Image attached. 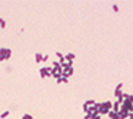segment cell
Masks as SVG:
<instances>
[{
  "mask_svg": "<svg viewBox=\"0 0 133 119\" xmlns=\"http://www.w3.org/2000/svg\"><path fill=\"white\" fill-rule=\"evenodd\" d=\"M122 109L123 111H128V112H130V111H133V102H130V101H123L122 102Z\"/></svg>",
  "mask_w": 133,
  "mask_h": 119,
  "instance_id": "7a4b0ae2",
  "label": "cell"
},
{
  "mask_svg": "<svg viewBox=\"0 0 133 119\" xmlns=\"http://www.w3.org/2000/svg\"><path fill=\"white\" fill-rule=\"evenodd\" d=\"M0 60H4V59H3V57H1V55H0Z\"/></svg>",
  "mask_w": 133,
  "mask_h": 119,
  "instance_id": "8fae6325",
  "label": "cell"
},
{
  "mask_svg": "<svg viewBox=\"0 0 133 119\" xmlns=\"http://www.w3.org/2000/svg\"><path fill=\"white\" fill-rule=\"evenodd\" d=\"M112 7H113V10H115V11H119V6H117V4H113Z\"/></svg>",
  "mask_w": 133,
  "mask_h": 119,
  "instance_id": "30bf717a",
  "label": "cell"
},
{
  "mask_svg": "<svg viewBox=\"0 0 133 119\" xmlns=\"http://www.w3.org/2000/svg\"><path fill=\"white\" fill-rule=\"evenodd\" d=\"M109 116H110V119H119V113L110 109V111H109Z\"/></svg>",
  "mask_w": 133,
  "mask_h": 119,
  "instance_id": "5b68a950",
  "label": "cell"
},
{
  "mask_svg": "<svg viewBox=\"0 0 133 119\" xmlns=\"http://www.w3.org/2000/svg\"><path fill=\"white\" fill-rule=\"evenodd\" d=\"M21 119H33V116H32V115H29V113H26V115H23V116H21Z\"/></svg>",
  "mask_w": 133,
  "mask_h": 119,
  "instance_id": "9c48e42d",
  "label": "cell"
},
{
  "mask_svg": "<svg viewBox=\"0 0 133 119\" xmlns=\"http://www.w3.org/2000/svg\"><path fill=\"white\" fill-rule=\"evenodd\" d=\"M34 62H37V63L43 62V55H42V53H36V55H34Z\"/></svg>",
  "mask_w": 133,
  "mask_h": 119,
  "instance_id": "277c9868",
  "label": "cell"
},
{
  "mask_svg": "<svg viewBox=\"0 0 133 119\" xmlns=\"http://www.w3.org/2000/svg\"><path fill=\"white\" fill-rule=\"evenodd\" d=\"M9 115H10V112H9V111H4V112H3V113L0 115V118H1V119H4V118H7Z\"/></svg>",
  "mask_w": 133,
  "mask_h": 119,
  "instance_id": "52a82bcc",
  "label": "cell"
},
{
  "mask_svg": "<svg viewBox=\"0 0 133 119\" xmlns=\"http://www.w3.org/2000/svg\"><path fill=\"white\" fill-rule=\"evenodd\" d=\"M0 27H6V20L3 17H0Z\"/></svg>",
  "mask_w": 133,
  "mask_h": 119,
  "instance_id": "ba28073f",
  "label": "cell"
},
{
  "mask_svg": "<svg viewBox=\"0 0 133 119\" xmlns=\"http://www.w3.org/2000/svg\"><path fill=\"white\" fill-rule=\"evenodd\" d=\"M0 55H1V57L6 60V59H9V57L11 56V50H10L9 47H1V49H0Z\"/></svg>",
  "mask_w": 133,
  "mask_h": 119,
  "instance_id": "6da1fadb",
  "label": "cell"
},
{
  "mask_svg": "<svg viewBox=\"0 0 133 119\" xmlns=\"http://www.w3.org/2000/svg\"><path fill=\"white\" fill-rule=\"evenodd\" d=\"M117 113H119V119H125V118H128V116H129V112H128V111H123V109H122V111H119Z\"/></svg>",
  "mask_w": 133,
  "mask_h": 119,
  "instance_id": "3957f363",
  "label": "cell"
},
{
  "mask_svg": "<svg viewBox=\"0 0 133 119\" xmlns=\"http://www.w3.org/2000/svg\"><path fill=\"white\" fill-rule=\"evenodd\" d=\"M73 59H74V55H73V53H67V55L64 56V60H67V62H72Z\"/></svg>",
  "mask_w": 133,
  "mask_h": 119,
  "instance_id": "8992f818",
  "label": "cell"
}]
</instances>
